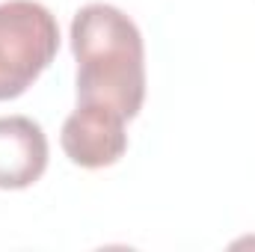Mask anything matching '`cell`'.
Returning <instances> with one entry per match:
<instances>
[{
  "instance_id": "4",
  "label": "cell",
  "mask_w": 255,
  "mask_h": 252,
  "mask_svg": "<svg viewBox=\"0 0 255 252\" xmlns=\"http://www.w3.org/2000/svg\"><path fill=\"white\" fill-rule=\"evenodd\" d=\"M48 169V136L27 116L0 119V190H24Z\"/></svg>"
},
{
  "instance_id": "2",
  "label": "cell",
  "mask_w": 255,
  "mask_h": 252,
  "mask_svg": "<svg viewBox=\"0 0 255 252\" xmlns=\"http://www.w3.org/2000/svg\"><path fill=\"white\" fill-rule=\"evenodd\" d=\"M60 51V27L36 0L0 3V101L24 95Z\"/></svg>"
},
{
  "instance_id": "1",
  "label": "cell",
  "mask_w": 255,
  "mask_h": 252,
  "mask_svg": "<svg viewBox=\"0 0 255 252\" xmlns=\"http://www.w3.org/2000/svg\"><path fill=\"white\" fill-rule=\"evenodd\" d=\"M77 104L116 110L128 122L145 98V48L136 24L110 3H89L71 21Z\"/></svg>"
},
{
  "instance_id": "3",
  "label": "cell",
  "mask_w": 255,
  "mask_h": 252,
  "mask_svg": "<svg viewBox=\"0 0 255 252\" xmlns=\"http://www.w3.org/2000/svg\"><path fill=\"white\" fill-rule=\"evenodd\" d=\"M125 122L128 119L119 116L116 110L77 104L63 125V136H60L63 151L71 163L83 169L113 166L128 148Z\"/></svg>"
}]
</instances>
